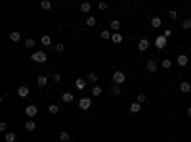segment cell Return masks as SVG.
I'll return each mask as SVG.
<instances>
[{
	"instance_id": "obj_19",
	"label": "cell",
	"mask_w": 191,
	"mask_h": 142,
	"mask_svg": "<svg viewBox=\"0 0 191 142\" xmlns=\"http://www.w3.org/2000/svg\"><path fill=\"white\" fill-rule=\"evenodd\" d=\"M37 85L38 86H46L48 85V77H46V75H40V77L37 79Z\"/></svg>"
},
{
	"instance_id": "obj_10",
	"label": "cell",
	"mask_w": 191,
	"mask_h": 142,
	"mask_svg": "<svg viewBox=\"0 0 191 142\" xmlns=\"http://www.w3.org/2000/svg\"><path fill=\"white\" fill-rule=\"evenodd\" d=\"M61 100H63L65 104H71V102L75 100V94H73V92H63V96H61Z\"/></svg>"
},
{
	"instance_id": "obj_2",
	"label": "cell",
	"mask_w": 191,
	"mask_h": 142,
	"mask_svg": "<svg viewBox=\"0 0 191 142\" xmlns=\"http://www.w3.org/2000/svg\"><path fill=\"white\" fill-rule=\"evenodd\" d=\"M78 108L84 112H88L90 108H92V98H88V96H82L80 100H78Z\"/></svg>"
},
{
	"instance_id": "obj_27",
	"label": "cell",
	"mask_w": 191,
	"mask_h": 142,
	"mask_svg": "<svg viewBox=\"0 0 191 142\" xmlns=\"http://www.w3.org/2000/svg\"><path fill=\"white\" fill-rule=\"evenodd\" d=\"M98 79H99V77H98V73H94V71H92V73H88V81H90V83H94V85H96V83H98Z\"/></svg>"
},
{
	"instance_id": "obj_33",
	"label": "cell",
	"mask_w": 191,
	"mask_h": 142,
	"mask_svg": "<svg viewBox=\"0 0 191 142\" xmlns=\"http://www.w3.org/2000/svg\"><path fill=\"white\" fill-rule=\"evenodd\" d=\"M145 98H147V96H145L143 92H140V94L136 96V102H138V104H141V102H145Z\"/></svg>"
},
{
	"instance_id": "obj_3",
	"label": "cell",
	"mask_w": 191,
	"mask_h": 142,
	"mask_svg": "<svg viewBox=\"0 0 191 142\" xmlns=\"http://www.w3.org/2000/svg\"><path fill=\"white\" fill-rule=\"evenodd\" d=\"M124 81H126L124 71H115V73H113V85H119V86H120Z\"/></svg>"
},
{
	"instance_id": "obj_35",
	"label": "cell",
	"mask_w": 191,
	"mask_h": 142,
	"mask_svg": "<svg viewBox=\"0 0 191 142\" xmlns=\"http://www.w3.org/2000/svg\"><path fill=\"white\" fill-rule=\"evenodd\" d=\"M168 17H170V19H176V17H178V12H176V10H170V12H168Z\"/></svg>"
},
{
	"instance_id": "obj_39",
	"label": "cell",
	"mask_w": 191,
	"mask_h": 142,
	"mask_svg": "<svg viewBox=\"0 0 191 142\" xmlns=\"http://www.w3.org/2000/svg\"><path fill=\"white\" fill-rule=\"evenodd\" d=\"M0 131H2V133H6V131H8V125L2 121V123H0Z\"/></svg>"
},
{
	"instance_id": "obj_22",
	"label": "cell",
	"mask_w": 191,
	"mask_h": 142,
	"mask_svg": "<svg viewBox=\"0 0 191 142\" xmlns=\"http://www.w3.org/2000/svg\"><path fill=\"white\" fill-rule=\"evenodd\" d=\"M111 29H113V33H119V29H120V21H119V19H113V21H111Z\"/></svg>"
},
{
	"instance_id": "obj_30",
	"label": "cell",
	"mask_w": 191,
	"mask_h": 142,
	"mask_svg": "<svg viewBox=\"0 0 191 142\" xmlns=\"http://www.w3.org/2000/svg\"><path fill=\"white\" fill-rule=\"evenodd\" d=\"M40 8H42V10H50V8H52V2H50V0H42Z\"/></svg>"
},
{
	"instance_id": "obj_25",
	"label": "cell",
	"mask_w": 191,
	"mask_h": 142,
	"mask_svg": "<svg viewBox=\"0 0 191 142\" xmlns=\"http://www.w3.org/2000/svg\"><path fill=\"white\" fill-rule=\"evenodd\" d=\"M96 23H98V21H96L94 16H88V17H86V25H88V27H96Z\"/></svg>"
},
{
	"instance_id": "obj_13",
	"label": "cell",
	"mask_w": 191,
	"mask_h": 142,
	"mask_svg": "<svg viewBox=\"0 0 191 142\" xmlns=\"http://www.w3.org/2000/svg\"><path fill=\"white\" fill-rule=\"evenodd\" d=\"M25 131H27V133H33V131H37V123L33 121V119H29V121L25 123Z\"/></svg>"
},
{
	"instance_id": "obj_9",
	"label": "cell",
	"mask_w": 191,
	"mask_h": 142,
	"mask_svg": "<svg viewBox=\"0 0 191 142\" xmlns=\"http://www.w3.org/2000/svg\"><path fill=\"white\" fill-rule=\"evenodd\" d=\"M147 48H149V40H147V39H141V40L138 42V50H140V52H145Z\"/></svg>"
},
{
	"instance_id": "obj_37",
	"label": "cell",
	"mask_w": 191,
	"mask_h": 142,
	"mask_svg": "<svg viewBox=\"0 0 191 142\" xmlns=\"http://www.w3.org/2000/svg\"><path fill=\"white\" fill-rule=\"evenodd\" d=\"M98 8L102 10V12H105V10H107V2H99V4H98Z\"/></svg>"
},
{
	"instance_id": "obj_1",
	"label": "cell",
	"mask_w": 191,
	"mask_h": 142,
	"mask_svg": "<svg viewBox=\"0 0 191 142\" xmlns=\"http://www.w3.org/2000/svg\"><path fill=\"white\" fill-rule=\"evenodd\" d=\"M31 60L37 62V63H44V62L48 60V56H46V52H44V50H37V52H33Z\"/></svg>"
},
{
	"instance_id": "obj_18",
	"label": "cell",
	"mask_w": 191,
	"mask_h": 142,
	"mask_svg": "<svg viewBox=\"0 0 191 142\" xmlns=\"http://www.w3.org/2000/svg\"><path fill=\"white\" fill-rule=\"evenodd\" d=\"M90 10H92V4H90V2H82L80 4V12L82 14H90Z\"/></svg>"
},
{
	"instance_id": "obj_15",
	"label": "cell",
	"mask_w": 191,
	"mask_h": 142,
	"mask_svg": "<svg viewBox=\"0 0 191 142\" xmlns=\"http://www.w3.org/2000/svg\"><path fill=\"white\" fill-rule=\"evenodd\" d=\"M128 110H130V113H140V110H141V104H138V102H132Z\"/></svg>"
},
{
	"instance_id": "obj_8",
	"label": "cell",
	"mask_w": 191,
	"mask_h": 142,
	"mask_svg": "<svg viewBox=\"0 0 191 142\" xmlns=\"http://www.w3.org/2000/svg\"><path fill=\"white\" fill-rule=\"evenodd\" d=\"M145 67H147V71H149V73H155L157 69H159V63H157L155 60H149V62H147V65H145Z\"/></svg>"
},
{
	"instance_id": "obj_23",
	"label": "cell",
	"mask_w": 191,
	"mask_h": 142,
	"mask_svg": "<svg viewBox=\"0 0 191 142\" xmlns=\"http://www.w3.org/2000/svg\"><path fill=\"white\" fill-rule=\"evenodd\" d=\"M111 94H113V96H120V94H122L120 86H119V85H113V86H111Z\"/></svg>"
},
{
	"instance_id": "obj_5",
	"label": "cell",
	"mask_w": 191,
	"mask_h": 142,
	"mask_svg": "<svg viewBox=\"0 0 191 142\" xmlns=\"http://www.w3.org/2000/svg\"><path fill=\"white\" fill-rule=\"evenodd\" d=\"M166 42H168V39H166L164 35H159V37L155 39V46H157V48H164Z\"/></svg>"
},
{
	"instance_id": "obj_28",
	"label": "cell",
	"mask_w": 191,
	"mask_h": 142,
	"mask_svg": "<svg viewBox=\"0 0 191 142\" xmlns=\"http://www.w3.org/2000/svg\"><path fill=\"white\" fill-rule=\"evenodd\" d=\"M42 44H44V46H50V44H52L50 35H42Z\"/></svg>"
},
{
	"instance_id": "obj_17",
	"label": "cell",
	"mask_w": 191,
	"mask_h": 142,
	"mask_svg": "<svg viewBox=\"0 0 191 142\" xmlns=\"http://www.w3.org/2000/svg\"><path fill=\"white\" fill-rule=\"evenodd\" d=\"M10 40H12V42H19L21 40V33L19 31H12V33H10Z\"/></svg>"
},
{
	"instance_id": "obj_4",
	"label": "cell",
	"mask_w": 191,
	"mask_h": 142,
	"mask_svg": "<svg viewBox=\"0 0 191 142\" xmlns=\"http://www.w3.org/2000/svg\"><path fill=\"white\" fill-rule=\"evenodd\" d=\"M25 113H27V117H29V119H33V117H37L38 108H37V106H27V108H25Z\"/></svg>"
},
{
	"instance_id": "obj_11",
	"label": "cell",
	"mask_w": 191,
	"mask_h": 142,
	"mask_svg": "<svg viewBox=\"0 0 191 142\" xmlns=\"http://www.w3.org/2000/svg\"><path fill=\"white\" fill-rule=\"evenodd\" d=\"M75 86H76V90H84V89H86V79L78 77V79L75 81Z\"/></svg>"
},
{
	"instance_id": "obj_32",
	"label": "cell",
	"mask_w": 191,
	"mask_h": 142,
	"mask_svg": "<svg viewBox=\"0 0 191 142\" xmlns=\"http://www.w3.org/2000/svg\"><path fill=\"white\" fill-rule=\"evenodd\" d=\"M182 29H184V31H189V29H191V19H184Z\"/></svg>"
},
{
	"instance_id": "obj_20",
	"label": "cell",
	"mask_w": 191,
	"mask_h": 142,
	"mask_svg": "<svg viewBox=\"0 0 191 142\" xmlns=\"http://www.w3.org/2000/svg\"><path fill=\"white\" fill-rule=\"evenodd\" d=\"M59 140H61V142H69V140H71V135L67 133V131H61V133H59Z\"/></svg>"
},
{
	"instance_id": "obj_6",
	"label": "cell",
	"mask_w": 191,
	"mask_h": 142,
	"mask_svg": "<svg viewBox=\"0 0 191 142\" xmlns=\"http://www.w3.org/2000/svg\"><path fill=\"white\" fill-rule=\"evenodd\" d=\"M176 63L180 65V67H185V65L189 63V58L185 56V54H180V56H178V60H176Z\"/></svg>"
},
{
	"instance_id": "obj_36",
	"label": "cell",
	"mask_w": 191,
	"mask_h": 142,
	"mask_svg": "<svg viewBox=\"0 0 191 142\" xmlns=\"http://www.w3.org/2000/svg\"><path fill=\"white\" fill-rule=\"evenodd\" d=\"M54 50L59 54V52H63V50H65V46H63V44H55V46H54Z\"/></svg>"
},
{
	"instance_id": "obj_29",
	"label": "cell",
	"mask_w": 191,
	"mask_h": 142,
	"mask_svg": "<svg viewBox=\"0 0 191 142\" xmlns=\"http://www.w3.org/2000/svg\"><path fill=\"white\" fill-rule=\"evenodd\" d=\"M4 140H6V142H15V135H14V133H6V135H4Z\"/></svg>"
},
{
	"instance_id": "obj_41",
	"label": "cell",
	"mask_w": 191,
	"mask_h": 142,
	"mask_svg": "<svg viewBox=\"0 0 191 142\" xmlns=\"http://www.w3.org/2000/svg\"><path fill=\"white\" fill-rule=\"evenodd\" d=\"M187 115H189V117H191V108H187Z\"/></svg>"
},
{
	"instance_id": "obj_12",
	"label": "cell",
	"mask_w": 191,
	"mask_h": 142,
	"mask_svg": "<svg viewBox=\"0 0 191 142\" xmlns=\"http://www.w3.org/2000/svg\"><path fill=\"white\" fill-rule=\"evenodd\" d=\"M191 90V85L187 83V81H182V83H180V92H184V94H187Z\"/></svg>"
},
{
	"instance_id": "obj_40",
	"label": "cell",
	"mask_w": 191,
	"mask_h": 142,
	"mask_svg": "<svg viewBox=\"0 0 191 142\" xmlns=\"http://www.w3.org/2000/svg\"><path fill=\"white\" fill-rule=\"evenodd\" d=\"M163 35H164V37H166V39H170V37H172V31H170V29H166V31H164V33H163Z\"/></svg>"
},
{
	"instance_id": "obj_24",
	"label": "cell",
	"mask_w": 191,
	"mask_h": 142,
	"mask_svg": "<svg viewBox=\"0 0 191 142\" xmlns=\"http://www.w3.org/2000/svg\"><path fill=\"white\" fill-rule=\"evenodd\" d=\"M102 92H103V90H102V86L94 85V89H92V96H94V98H98V96H102Z\"/></svg>"
},
{
	"instance_id": "obj_14",
	"label": "cell",
	"mask_w": 191,
	"mask_h": 142,
	"mask_svg": "<svg viewBox=\"0 0 191 142\" xmlns=\"http://www.w3.org/2000/svg\"><path fill=\"white\" fill-rule=\"evenodd\" d=\"M149 23H151V27H153V29H159L163 21H161V17H159V16H155V17H151V21H149Z\"/></svg>"
},
{
	"instance_id": "obj_16",
	"label": "cell",
	"mask_w": 191,
	"mask_h": 142,
	"mask_svg": "<svg viewBox=\"0 0 191 142\" xmlns=\"http://www.w3.org/2000/svg\"><path fill=\"white\" fill-rule=\"evenodd\" d=\"M111 40H113L115 44H122V40H124V37H122L120 33H113V37H111Z\"/></svg>"
},
{
	"instance_id": "obj_38",
	"label": "cell",
	"mask_w": 191,
	"mask_h": 142,
	"mask_svg": "<svg viewBox=\"0 0 191 142\" xmlns=\"http://www.w3.org/2000/svg\"><path fill=\"white\" fill-rule=\"evenodd\" d=\"M52 79H54L55 83H59V81H61V75H59V73H54V75H52Z\"/></svg>"
},
{
	"instance_id": "obj_21",
	"label": "cell",
	"mask_w": 191,
	"mask_h": 142,
	"mask_svg": "<svg viewBox=\"0 0 191 142\" xmlns=\"http://www.w3.org/2000/svg\"><path fill=\"white\" fill-rule=\"evenodd\" d=\"M48 112H50L52 115L59 113V106H58V104H50V106H48Z\"/></svg>"
},
{
	"instance_id": "obj_7",
	"label": "cell",
	"mask_w": 191,
	"mask_h": 142,
	"mask_svg": "<svg viewBox=\"0 0 191 142\" xmlns=\"http://www.w3.org/2000/svg\"><path fill=\"white\" fill-rule=\"evenodd\" d=\"M29 94H31V90H29V86H25V85H21L17 89V96H21V98H27Z\"/></svg>"
},
{
	"instance_id": "obj_34",
	"label": "cell",
	"mask_w": 191,
	"mask_h": 142,
	"mask_svg": "<svg viewBox=\"0 0 191 142\" xmlns=\"http://www.w3.org/2000/svg\"><path fill=\"white\" fill-rule=\"evenodd\" d=\"M25 46H27V48H33V46H35V39H27V40H25Z\"/></svg>"
},
{
	"instance_id": "obj_26",
	"label": "cell",
	"mask_w": 191,
	"mask_h": 142,
	"mask_svg": "<svg viewBox=\"0 0 191 142\" xmlns=\"http://www.w3.org/2000/svg\"><path fill=\"white\" fill-rule=\"evenodd\" d=\"M161 65H163L164 69H170V67H172V60H168V58H164V60L161 62Z\"/></svg>"
},
{
	"instance_id": "obj_31",
	"label": "cell",
	"mask_w": 191,
	"mask_h": 142,
	"mask_svg": "<svg viewBox=\"0 0 191 142\" xmlns=\"http://www.w3.org/2000/svg\"><path fill=\"white\" fill-rule=\"evenodd\" d=\"M111 37H113V33H111V31H102V39L103 40H111Z\"/></svg>"
}]
</instances>
